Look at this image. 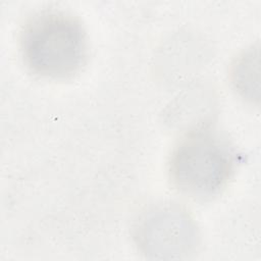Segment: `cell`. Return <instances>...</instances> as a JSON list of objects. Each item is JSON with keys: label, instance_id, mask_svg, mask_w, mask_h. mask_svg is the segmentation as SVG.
Instances as JSON below:
<instances>
[{"label": "cell", "instance_id": "cell-1", "mask_svg": "<svg viewBox=\"0 0 261 261\" xmlns=\"http://www.w3.org/2000/svg\"><path fill=\"white\" fill-rule=\"evenodd\" d=\"M20 51L34 73L53 80L67 79L77 73L86 62V33L69 13L42 11L24 24L20 33Z\"/></svg>", "mask_w": 261, "mask_h": 261}, {"label": "cell", "instance_id": "cell-2", "mask_svg": "<svg viewBox=\"0 0 261 261\" xmlns=\"http://www.w3.org/2000/svg\"><path fill=\"white\" fill-rule=\"evenodd\" d=\"M234 156L227 142L209 126L188 133L174 148L169 172L174 186L195 199H208L227 185Z\"/></svg>", "mask_w": 261, "mask_h": 261}, {"label": "cell", "instance_id": "cell-3", "mask_svg": "<svg viewBox=\"0 0 261 261\" xmlns=\"http://www.w3.org/2000/svg\"><path fill=\"white\" fill-rule=\"evenodd\" d=\"M139 237L150 253L176 254L189 251L194 238L191 221L178 210L154 212L145 219Z\"/></svg>", "mask_w": 261, "mask_h": 261}]
</instances>
